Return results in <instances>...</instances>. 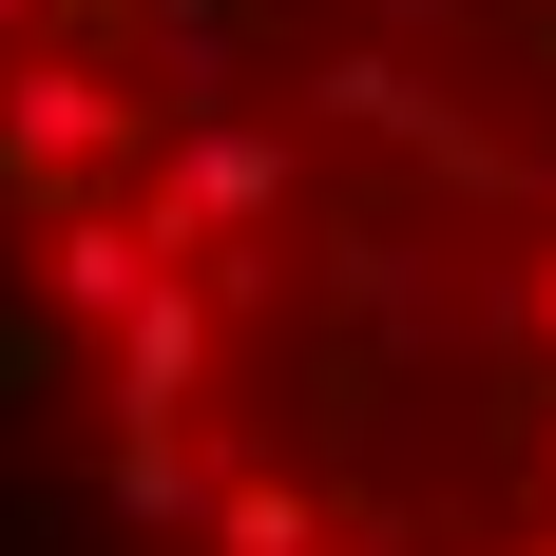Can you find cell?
I'll return each instance as SVG.
<instances>
[{"mask_svg": "<svg viewBox=\"0 0 556 556\" xmlns=\"http://www.w3.org/2000/svg\"><path fill=\"white\" fill-rule=\"evenodd\" d=\"M307 556H384V538H307Z\"/></svg>", "mask_w": 556, "mask_h": 556, "instance_id": "obj_11", "label": "cell"}, {"mask_svg": "<svg viewBox=\"0 0 556 556\" xmlns=\"http://www.w3.org/2000/svg\"><path fill=\"white\" fill-rule=\"evenodd\" d=\"M384 556H422V538H384Z\"/></svg>", "mask_w": 556, "mask_h": 556, "instance_id": "obj_14", "label": "cell"}, {"mask_svg": "<svg viewBox=\"0 0 556 556\" xmlns=\"http://www.w3.org/2000/svg\"><path fill=\"white\" fill-rule=\"evenodd\" d=\"M77 20H135V0H77Z\"/></svg>", "mask_w": 556, "mask_h": 556, "instance_id": "obj_13", "label": "cell"}, {"mask_svg": "<svg viewBox=\"0 0 556 556\" xmlns=\"http://www.w3.org/2000/svg\"><path fill=\"white\" fill-rule=\"evenodd\" d=\"M500 556H556V518H538V538H500Z\"/></svg>", "mask_w": 556, "mask_h": 556, "instance_id": "obj_12", "label": "cell"}, {"mask_svg": "<svg viewBox=\"0 0 556 556\" xmlns=\"http://www.w3.org/2000/svg\"><path fill=\"white\" fill-rule=\"evenodd\" d=\"M500 269H518V365H538V384H556V212H538V230H518Z\"/></svg>", "mask_w": 556, "mask_h": 556, "instance_id": "obj_9", "label": "cell"}, {"mask_svg": "<svg viewBox=\"0 0 556 556\" xmlns=\"http://www.w3.org/2000/svg\"><path fill=\"white\" fill-rule=\"evenodd\" d=\"M97 58H115V97H135V135H212V115H269L288 0H135Z\"/></svg>", "mask_w": 556, "mask_h": 556, "instance_id": "obj_3", "label": "cell"}, {"mask_svg": "<svg viewBox=\"0 0 556 556\" xmlns=\"http://www.w3.org/2000/svg\"><path fill=\"white\" fill-rule=\"evenodd\" d=\"M20 39H58V0H0V58H20Z\"/></svg>", "mask_w": 556, "mask_h": 556, "instance_id": "obj_10", "label": "cell"}, {"mask_svg": "<svg viewBox=\"0 0 556 556\" xmlns=\"http://www.w3.org/2000/svg\"><path fill=\"white\" fill-rule=\"evenodd\" d=\"M97 518L154 538V556H192V538H212V442H115L97 460Z\"/></svg>", "mask_w": 556, "mask_h": 556, "instance_id": "obj_7", "label": "cell"}, {"mask_svg": "<svg viewBox=\"0 0 556 556\" xmlns=\"http://www.w3.org/2000/svg\"><path fill=\"white\" fill-rule=\"evenodd\" d=\"M154 288H173V250H154V212H135V192H58V212H39V327L115 345Z\"/></svg>", "mask_w": 556, "mask_h": 556, "instance_id": "obj_6", "label": "cell"}, {"mask_svg": "<svg viewBox=\"0 0 556 556\" xmlns=\"http://www.w3.org/2000/svg\"><path fill=\"white\" fill-rule=\"evenodd\" d=\"M327 538V480H288V460H212V556H307Z\"/></svg>", "mask_w": 556, "mask_h": 556, "instance_id": "obj_8", "label": "cell"}, {"mask_svg": "<svg viewBox=\"0 0 556 556\" xmlns=\"http://www.w3.org/2000/svg\"><path fill=\"white\" fill-rule=\"evenodd\" d=\"M269 115L307 135V154H384L403 192H460V212H480V192L518 173L500 135L460 115L442 39H288V58H269Z\"/></svg>", "mask_w": 556, "mask_h": 556, "instance_id": "obj_1", "label": "cell"}, {"mask_svg": "<svg viewBox=\"0 0 556 556\" xmlns=\"http://www.w3.org/2000/svg\"><path fill=\"white\" fill-rule=\"evenodd\" d=\"M135 173V97H115V58L97 39H20L0 58V192H115Z\"/></svg>", "mask_w": 556, "mask_h": 556, "instance_id": "obj_4", "label": "cell"}, {"mask_svg": "<svg viewBox=\"0 0 556 556\" xmlns=\"http://www.w3.org/2000/svg\"><path fill=\"white\" fill-rule=\"evenodd\" d=\"M135 212H154L173 269H212V250H307L327 230V154L288 135V115H212V135H135V173H115Z\"/></svg>", "mask_w": 556, "mask_h": 556, "instance_id": "obj_2", "label": "cell"}, {"mask_svg": "<svg viewBox=\"0 0 556 556\" xmlns=\"http://www.w3.org/2000/svg\"><path fill=\"white\" fill-rule=\"evenodd\" d=\"M307 288H327V327L365 345V365H422V345L460 327V250L422 212H327L307 230Z\"/></svg>", "mask_w": 556, "mask_h": 556, "instance_id": "obj_5", "label": "cell"}]
</instances>
